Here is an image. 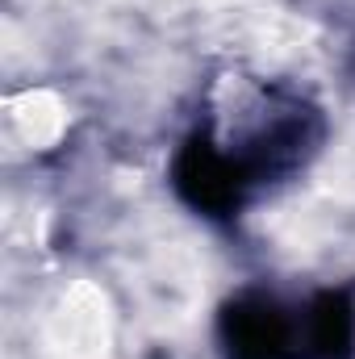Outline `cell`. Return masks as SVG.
Here are the masks:
<instances>
[{
  "label": "cell",
  "mask_w": 355,
  "mask_h": 359,
  "mask_svg": "<svg viewBox=\"0 0 355 359\" xmlns=\"http://www.w3.org/2000/svg\"><path fill=\"white\" fill-rule=\"evenodd\" d=\"M0 130L8 151L17 155H46L55 151L72 130V109L55 88H25L13 92L0 113Z\"/></svg>",
  "instance_id": "cell-1"
},
{
  "label": "cell",
  "mask_w": 355,
  "mask_h": 359,
  "mask_svg": "<svg viewBox=\"0 0 355 359\" xmlns=\"http://www.w3.org/2000/svg\"><path fill=\"white\" fill-rule=\"evenodd\" d=\"M351 351H355V318H351Z\"/></svg>",
  "instance_id": "cell-2"
}]
</instances>
